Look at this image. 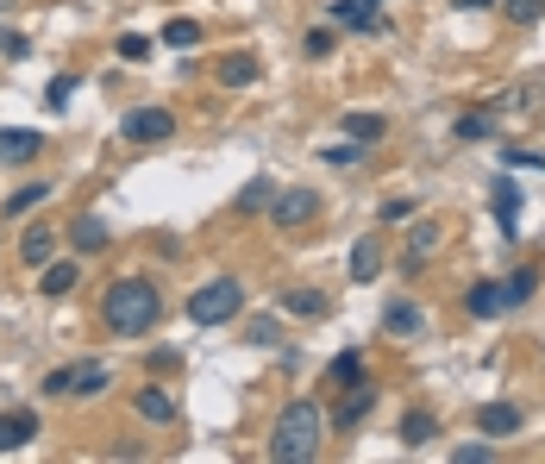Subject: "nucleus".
Segmentation results:
<instances>
[{
    "instance_id": "1",
    "label": "nucleus",
    "mask_w": 545,
    "mask_h": 464,
    "mask_svg": "<svg viewBox=\"0 0 545 464\" xmlns=\"http://www.w3.org/2000/svg\"><path fill=\"white\" fill-rule=\"evenodd\" d=\"M320 439H326L320 402L295 396V402H282L276 427H270V458H276V464H307V458H320Z\"/></svg>"
},
{
    "instance_id": "2",
    "label": "nucleus",
    "mask_w": 545,
    "mask_h": 464,
    "mask_svg": "<svg viewBox=\"0 0 545 464\" xmlns=\"http://www.w3.org/2000/svg\"><path fill=\"white\" fill-rule=\"evenodd\" d=\"M157 314H163V295H157V283H145V276H120V283L107 289V301H101L107 333H120V339L151 333Z\"/></svg>"
},
{
    "instance_id": "3",
    "label": "nucleus",
    "mask_w": 545,
    "mask_h": 464,
    "mask_svg": "<svg viewBox=\"0 0 545 464\" xmlns=\"http://www.w3.org/2000/svg\"><path fill=\"white\" fill-rule=\"evenodd\" d=\"M239 308H245L239 276H213L207 289L188 295V320H195V327H226V320H239Z\"/></svg>"
},
{
    "instance_id": "4",
    "label": "nucleus",
    "mask_w": 545,
    "mask_h": 464,
    "mask_svg": "<svg viewBox=\"0 0 545 464\" xmlns=\"http://www.w3.org/2000/svg\"><path fill=\"white\" fill-rule=\"evenodd\" d=\"M120 138L126 145H163V138H176V113L170 107H132L120 120Z\"/></svg>"
},
{
    "instance_id": "5",
    "label": "nucleus",
    "mask_w": 545,
    "mask_h": 464,
    "mask_svg": "<svg viewBox=\"0 0 545 464\" xmlns=\"http://www.w3.org/2000/svg\"><path fill=\"white\" fill-rule=\"evenodd\" d=\"M314 214H320V195H314V189H276V201H270V220H276L282 232L307 226Z\"/></svg>"
},
{
    "instance_id": "6",
    "label": "nucleus",
    "mask_w": 545,
    "mask_h": 464,
    "mask_svg": "<svg viewBox=\"0 0 545 464\" xmlns=\"http://www.w3.org/2000/svg\"><path fill=\"white\" fill-rule=\"evenodd\" d=\"M452 138L458 145H489V138H502V113L495 107H464L452 120Z\"/></svg>"
},
{
    "instance_id": "7",
    "label": "nucleus",
    "mask_w": 545,
    "mask_h": 464,
    "mask_svg": "<svg viewBox=\"0 0 545 464\" xmlns=\"http://www.w3.org/2000/svg\"><path fill=\"white\" fill-rule=\"evenodd\" d=\"M370 408H376V389H370V377H364V383H351V389H345V396H339V408H333V414H326V427H339V433H351V427H358V421H364V414H370Z\"/></svg>"
},
{
    "instance_id": "8",
    "label": "nucleus",
    "mask_w": 545,
    "mask_h": 464,
    "mask_svg": "<svg viewBox=\"0 0 545 464\" xmlns=\"http://www.w3.org/2000/svg\"><path fill=\"white\" fill-rule=\"evenodd\" d=\"M63 239L76 245L82 258H94V251H107V245H113V232H107V220H101V214H88V207H82V214L69 220V232H63Z\"/></svg>"
},
{
    "instance_id": "9",
    "label": "nucleus",
    "mask_w": 545,
    "mask_h": 464,
    "mask_svg": "<svg viewBox=\"0 0 545 464\" xmlns=\"http://www.w3.org/2000/svg\"><path fill=\"white\" fill-rule=\"evenodd\" d=\"M44 138L32 126H0V164H38Z\"/></svg>"
},
{
    "instance_id": "10",
    "label": "nucleus",
    "mask_w": 545,
    "mask_h": 464,
    "mask_svg": "<svg viewBox=\"0 0 545 464\" xmlns=\"http://www.w3.org/2000/svg\"><path fill=\"white\" fill-rule=\"evenodd\" d=\"M333 26H345V32H389L383 13H376V0H333Z\"/></svg>"
},
{
    "instance_id": "11",
    "label": "nucleus",
    "mask_w": 545,
    "mask_h": 464,
    "mask_svg": "<svg viewBox=\"0 0 545 464\" xmlns=\"http://www.w3.org/2000/svg\"><path fill=\"white\" fill-rule=\"evenodd\" d=\"M439 239H445V232H439V220H420L414 232H408V251H401V270H426V258H433V251H439Z\"/></svg>"
},
{
    "instance_id": "12",
    "label": "nucleus",
    "mask_w": 545,
    "mask_h": 464,
    "mask_svg": "<svg viewBox=\"0 0 545 464\" xmlns=\"http://www.w3.org/2000/svg\"><path fill=\"white\" fill-rule=\"evenodd\" d=\"M38 439V414L32 408H7L0 414V452H19V446H32Z\"/></svg>"
},
{
    "instance_id": "13",
    "label": "nucleus",
    "mask_w": 545,
    "mask_h": 464,
    "mask_svg": "<svg viewBox=\"0 0 545 464\" xmlns=\"http://www.w3.org/2000/svg\"><path fill=\"white\" fill-rule=\"evenodd\" d=\"M489 214L502 220V239H514V220H520V189H514L508 176H495V182H489Z\"/></svg>"
},
{
    "instance_id": "14",
    "label": "nucleus",
    "mask_w": 545,
    "mask_h": 464,
    "mask_svg": "<svg viewBox=\"0 0 545 464\" xmlns=\"http://www.w3.org/2000/svg\"><path fill=\"white\" fill-rule=\"evenodd\" d=\"M113 377H107V364L101 358H82V364H69V389H63V396H101V389H107Z\"/></svg>"
},
{
    "instance_id": "15",
    "label": "nucleus",
    "mask_w": 545,
    "mask_h": 464,
    "mask_svg": "<svg viewBox=\"0 0 545 464\" xmlns=\"http://www.w3.org/2000/svg\"><path fill=\"white\" fill-rule=\"evenodd\" d=\"M345 270H351V283H376V276H383V239H358Z\"/></svg>"
},
{
    "instance_id": "16",
    "label": "nucleus",
    "mask_w": 545,
    "mask_h": 464,
    "mask_svg": "<svg viewBox=\"0 0 545 464\" xmlns=\"http://www.w3.org/2000/svg\"><path fill=\"white\" fill-rule=\"evenodd\" d=\"M132 408L145 414L151 427H170V421H176V396H170V389H157V383H145V389H138V396H132Z\"/></svg>"
},
{
    "instance_id": "17",
    "label": "nucleus",
    "mask_w": 545,
    "mask_h": 464,
    "mask_svg": "<svg viewBox=\"0 0 545 464\" xmlns=\"http://www.w3.org/2000/svg\"><path fill=\"white\" fill-rule=\"evenodd\" d=\"M477 433H483V439H508V433H520V408H508V402H483V408H477Z\"/></svg>"
},
{
    "instance_id": "18",
    "label": "nucleus",
    "mask_w": 545,
    "mask_h": 464,
    "mask_svg": "<svg viewBox=\"0 0 545 464\" xmlns=\"http://www.w3.org/2000/svg\"><path fill=\"white\" fill-rule=\"evenodd\" d=\"M395 439H401V446H433V439H439V414L433 408H408Z\"/></svg>"
},
{
    "instance_id": "19",
    "label": "nucleus",
    "mask_w": 545,
    "mask_h": 464,
    "mask_svg": "<svg viewBox=\"0 0 545 464\" xmlns=\"http://www.w3.org/2000/svg\"><path fill=\"white\" fill-rule=\"evenodd\" d=\"M51 258H57V232H51V226H26V239H19V264L44 270Z\"/></svg>"
},
{
    "instance_id": "20",
    "label": "nucleus",
    "mask_w": 545,
    "mask_h": 464,
    "mask_svg": "<svg viewBox=\"0 0 545 464\" xmlns=\"http://www.w3.org/2000/svg\"><path fill=\"white\" fill-rule=\"evenodd\" d=\"M426 327V314L414 308V301H389V308H383V333L389 339H414Z\"/></svg>"
},
{
    "instance_id": "21",
    "label": "nucleus",
    "mask_w": 545,
    "mask_h": 464,
    "mask_svg": "<svg viewBox=\"0 0 545 464\" xmlns=\"http://www.w3.org/2000/svg\"><path fill=\"white\" fill-rule=\"evenodd\" d=\"M76 283H82V264L51 258V264H44V276H38V295H69Z\"/></svg>"
},
{
    "instance_id": "22",
    "label": "nucleus",
    "mask_w": 545,
    "mask_h": 464,
    "mask_svg": "<svg viewBox=\"0 0 545 464\" xmlns=\"http://www.w3.org/2000/svg\"><path fill=\"white\" fill-rule=\"evenodd\" d=\"M533 295H539V264H520L508 283H502V308H527Z\"/></svg>"
},
{
    "instance_id": "23",
    "label": "nucleus",
    "mask_w": 545,
    "mask_h": 464,
    "mask_svg": "<svg viewBox=\"0 0 545 464\" xmlns=\"http://www.w3.org/2000/svg\"><path fill=\"white\" fill-rule=\"evenodd\" d=\"M264 69H257V57L251 51H232V57H220V88H251Z\"/></svg>"
},
{
    "instance_id": "24",
    "label": "nucleus",
    "mask_w": 545,
    "mask_h": 464,
    "mask_svg": "<svg viewBox=\"0 0 545 464\" xmlns=\"http://www.w3.org/2000/svg\"><path fill=\"white\" fill-rule=\"evenodd\" d=\"M345 138L370 151L376 138H389V120H383V113H345Z\"/></svg>"
},
{
    "instance_id": "25",
    "label": "nucleus",
    "mask_w": 545,
    "mask_h": 464,
    "mask_svg": "<svg viewBox=\"0 0 545 464\" xmlns=\"http://www.w3.org/2000/svg\"><path fill=\"white\" fill-rule=\"evenodd\" d=\"M370 370H364V352H339L333 364H326V389H351V383H364Z\"/></svg>"
},
{
    "instance_id": "26",
    "label": "nucleus",
    "mask_w": 545,
    "mask_h": 464,
    "mask_svg": "<svg viewBox=\"0 0 545 464\" xmlns=\"http://www.w3.org/2000/svg\"><path fill=\"white\" fill-rule=\"evenodd\" d=\"M270 201H276V182H270V176H251L232 207H239V214H270Z\"/></svg>"
},
{
    "instance_id": "27",
    "label": "nucleus",
    "mask_w": 545,
    "mask_h": 464,
    "mask_svg": "<svg viewBox=\"0 0 545 464\" xmlns=\"http://www.w3.org/2000/svg\"><path fill=\"white\" fill-rule=\"evenodd\" d=\"M464 308H470V320H495L502 314V283H470Z\"/></svg>"
},
{
    "instance_id": "28",
    "label": "nucleus",
    "mask_w": 545,
    "mask_h": 464,
    "mask_svg": "<svg viewBox=\"0 0 545 464\" xmlns=\"http://www.w3.org/2000/svg\"><path fill=\"white\" fill-rule=\"evenodd\" d=\"M276 308H282V314H301V320H320V314H326V295H314V289H282Z\"/></svg>"
},
{
    "instance_id": "29",
    "label": "nucleus",
    "mask_w": 545,
    "mask_h": 464,
    "mask_svg": "<svg viewBox=\"0 0 545 464\" xmlns=\"http://www.w3.org/2000/svg\"><path fill=\"white\" fill-rule=\"evenodd\" d=\"M44 195H51V182H26V189H19L7 207H0V214H7V220H19V214H32V207H38Z\"/></svg>"
},
{
    "instance_id": "30",
    "label": "nucleus",
    "mask_w": 545,
    "mask_h": 464,
    "mask_svg": "<svg viewBox=\"0 0 545 464\" xmlns=\"http://www.w3.org/2000/svg\"><path fill=\"white\" fill-rule=\"evenodd\" d=\"M163 44H170V51H195L201 26H195V19H170V26H163Z\"/></svg>"
},
{
    "instance_id": "31",
    "label": "nucleus",
    "mask_w": 545,
    "mask_h": 464,
    "mask_svg": "<svg viewBox=\"0 0 545 464\" xmlns=\"http://www.w3.org/2000/svg\"><path fill=\"white\" fill-rule=\"evenodd\" d=\"M502 19H508V26H539L545 0H502Z\"/></svg>"
},
{
    "instance_id": "32",
    "label": "nucleus",
    "mask_w": 545,
    "mask_h": 464,
    "mask_svg": "<svg viewBox=\"0 0 545 464\" xmlns=\"http://www.w3.org/2000/svg\"><path fill=\"white\" fill-rule=\"evenodd\" d=\"M76 88H82V76H51V88H44V107H51V113H63Z\"/></svg>"
},
{
    "instance_id": "33",
    "label": "nucleus",
    "mask_w": 545,
    "mask_h": 464,
    "mask_svg": "<svg viewBox=\"0 0 545 464\" xmlns=\"http://www.w3.org/2000/svg\"><path fill=\"white\" fill-rule=\"evenodd\" d=\"M113 51H120V63H145V57H151V38H145V32H120V44H113Z\"/></svg>"
},
{
    "instance_id": "34",
    "label": "nucleus",
    "mask_w": 545,
    "mask_h": 464,
    "mask_svg": "<svg viewBox=\"0 0 545 464\" xmlns=\"http://www.w3.org/2000/svg\"><path fill=\"white\" fill-rule=\"evenodd\" d=\"M26 51H32V38H26V32L0 26V57H7V63H19V57H26Z\"/></svg>"
},
{
    "instance_id": "35",
    "label": "nucleus",
    "mask_w": 545,
    "mask_h": 464,
    "mask_svg": "<svg viewBox=\"0 0 545 464\" xmlns=\"http://www.w3.org/2000/svg\"><path fill=\"white\" fill-rule=\"evenodd\" d=\"M452 464H495V446H489V439H470V446L452 452Z\"/></svg>"
},
{
    "instance_id": "36",
    "label": "nucleus",
    "mask_w": 545,
    "mask_h": 464,
    "mask_svg": "<svg viewBox=\"0 0 545 464\" xmlns=\"http://www.w3.org/2000/svg\"><path fill=\"white\" fill-rule=\"evenodd\" d=\"M333 44H339L333 26H314V32H307V57H333Z\"/></svg>"
},
{
    "instance_id": "37",
    "label": "nucleus",
    "mask_w": 545,
    "mask_h": 464,
    "mask_svg": "<svg viewBox=\"0 0 545 464\" xmlns=\"http://www.w3.org/2000/svg\"><path fill=\"white\" fill-rule=\"evenodd\" d=\"M383 226H401V220H414V201L408 195H395V201H383V214H376Z\"/></svg>"
},
{
    "instance_id": "38",
    "label": "nucleus",
    "mask_w": 545,
    "mask_h": 464,
    "mask_svg": "<svg viewBox=\"0 0 545 464\" xmlns=\"http://www.w3.org/2000/svg\"><path fill=\"white\" fill-rule=\"evenodd\" d=\"M276 339H282V327H276L270 314H257V320H251V345H276Z\"/></svg>"
},
{
    "instance_id": "39",
    "label": "nucleus",
    "mask_w": 545,
    "mask_h": 464,
    "mask_svg": "<svg viewBox=\"0 0 545 464\" xmlns=\"http://www.w3.org/2000/svg\"><path fill=\"white\" fill-rule=\"evenodd\" d=\"M358 157H364V145H333V151H326V164H358Z\"/></svg>"
},
{
    "instance_id": "40",
    "label": "nucleus",
    "mask_w": 545,
    "mask_h": 464,
    "mask_svg": "<svg viewBox=\"0 0 545 464\" xmlns=\"http://www.w3.org/2000/svg\"><path fill=\"white\" fill-rule=\"evenodd\" d=\"M508 164H514V170H545V157H539V151H508Z\"/></svg>"
},
{
    "instance_id": "41",
    "label": "nucleus",
    "mask_w": 545,
    "mask_h": 464,
    "mask_svg": "<svg viewBox=\"0 0 545 464\" xmlns=\"http://www.w3.org/2000/svg\"><path fill=\"white\" fill-rule=\"evenodd\" d=\"M63 389H69V364H63V370H51V377H44V396H63Z\"/></svg>"
},
{
    "instance_id": "42",
    "label": "nucleus",
    "mask_w": 545,
    "mask_h": 464,
    "mask_svg": "<svg viewBox=\"0 0 545 464\" xmlns=\"http://www.w3.org/2000/svg\"><path fill=\"white\" fill-rule=\"evenodd\" d=\"M458 13H489V7H502V0H452Z\"/></svg>"
},
{
    "instance_id": "43",
    "label": "nucleus",
    "mask_w": 545,
    "mask_h": 464,
    "mask_svg": "<svg viewBox=\"0 0 545 464\" xmlns=\"http://www.w3.org/2000/svg\"><path fill=\"white\" fill-rule=\"evenodd\" d=\"M7 7H13V0H0V13H7Z\"/></svg>"
}]
</instances>
